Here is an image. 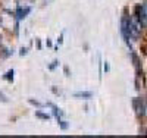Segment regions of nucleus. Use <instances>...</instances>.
I'll list each match as a JSON object with an SVG mask.
<instances>
[{"label":"nucleus","instance_id":"1","mask_svg":"<svg viewBox=\"0 0 147 138\" xmlns=\"http://www.w3.org/2000/svg\"><path fill=\"white\" fill-rule=\"evenodd\" d=\"M128 25H129V32H131V37L132 38H137L141 32V21L138 19V16H132L128 19Z\"/></svg>","mask_w":147,"mask_h":138},{"label":"nucleus","instance_id":"2","mask_svg":"<svg viewBox=\"0 0 147 138\" xmlns=\"http://www.w3.org/2000/svg\"><path fill=\"white\" fill-rule=\"evenodd\" d=\"M121 34H122V37H124V40H125V43L128 44V46H131V32H129V25H128V19L124 16L122 18V22H121Z\"/></svg>","mask_w":147,"mask_h":138},{"label":"nucleus","instance_id":"3","mask_svg":"<svg viewBox=\"0 0 147 138\" xmlns=\"http://www.w3.org/2000/svg\"><path fill=\"white\" fill-rule=\"evenodd\" d=\"M137 12H138L137 16H138V19L141 21V24H143V25H147V0H146V3H144L141 7H140V6L137 7Z\"/></svg>","mask_w":147,"mask_h":138},{"label":"nucleus","instance_id":"4","mask_svg":"<svg viewBox=\"0 0 147 138\" xmlns=\"http://www.w3.org/2000/svg\"><path fill=\"white\" fill-rule=\"evenodd\" d=\"M30 7H25V9H22V7H18V12H16V19L18 21H21V19H24L28 13H30Z\"/></svg>","mask_w":147,"mask_h":138},{"label":"nucleus","instance_id":"5","mask_svg":"<svg viewBox=\"0 0 147 138\" xmlns=\"http://www.w3.org/2000/svg\"><path fill=\"white\" fill-rule=\"evenodd\" d=\"M74 97H77V98H91L93 97V93L91 91H80V93H75L74 94Z\"/></svg>","mask_w":147,"mask_h":138},{"label":"nucleus","instance_id":"6","mask_svg":"<svg viewBox=\"0 0 147 138\" xmlns=\"http://www.w3.org/2000/svg\"><path fill=\"white\" fill-rule=\"evenodd\" d=\"M13 73H15V72H13V69L7 71V72H6V75H5V78H6L7 81H12V79H13Z\"/></svg>","mask_w":147,"mask_h":138},{"label":"nucleus","instance_id":"7","mask_svg":"<svg viewBox=\"0 0 147 138\" xmlns=\"http://www.w3.org/2000/svg\"><path fill=\"white\" fill-rule=\"evenodd\" d=\"M35 116H37V118H41V119H50V115L41 113V112H35Z\"/></svg>","mask_w":147,"mask_h":138},{"label":"nucleus","instance_id":"8","mask_svg":"<svg viewBox=\"0 0 147 138\" xmlns=\"http://www.w3.org/2000/svg\"><path fill=\"white\" fill-rule=\"evenodd\" d=\"M28 102H30L31 104H34V106H37V107H43V104H41V103H38V102H37V100H34V98H30V100H28Z\"/></svg>","mask_w":147,"mask_h":138},{"label":"nucleus","instance_id":"9","mask_svg":"<svg viewBox=\"0 0 147 138\" xmlns=\"http://www.w3.org/2000/svg\"><path fill=\"white\" fill-rule=\"evenodd\" d=\"M57 122H59V125H60V128H62V129H66V128H68V123H66L65 120H62V119H59Z\"/></svg>","mask_w":147,"mask_h":138},{"label":"nucleus","instance_id":"10","mask_svg":"<svg viewBox=\"0 0 147 138\" xmlns=\"http://www.w3.org/2000/svg\"><path fill=\"white\" fill-rule=\"evenodd\" d=\"M103 69H105V72H106V73L110 71V66H109V63H107V62H103Z\"/></svg>","mask_w":147,"mask_h":138},{"label":"nucleus","instance_id":"11","mask_svg":"<svg viewBox=\"0 0 147 138\" xmlns=\"http://www.w3.org/2000/svg\"><path fill=\"white\" fill-rule=\"evenodd\" d=\"M57 65H59V62H57V60H53V62H52V65L49 66V69H55Z\"/></svg>","mask_w":147,"mask_h":138},{"label":"nucleus","instance_id":"12","mask_svg":"<svg viewBox=\"0 0 147 138\" xmlns=\"http://www.w3.org/2000/svg\"><path fill=\"white\" fill-rule=\"evenodd\" d=\"M27 53H28V48H27V47H25V48H21V52H19L21 56H25Z\"/></svg>","mask_w":147,"mask_h":138},{"label":"nucleus","instance_id":"13","mask_svg":"<svg viewBox=\"0 0 147 138\" xmlns=\"http://www.w3.org/2000/svg\"><path fill=\"white\" fill-rule=\"evenodd\" d=\"M57 43H59V44H62V43H63V34H60V37L57 38Z\"/></svg>","mask_w":147,"mask_h":138},{"label":"nucleus","instance_id":"14","mask_svg":"<svg viewBox=\"0 0 147 138\" xmlns=\"http://www.w3.org/2000/svg\"><path fill=\"white\" fill-rule=\"evenodd\" d=\"M46 44H47V47H50V46H52V41H50V40H47Z\"/></svg>","mask_w":147,"mask_h":138}]
</instances>
